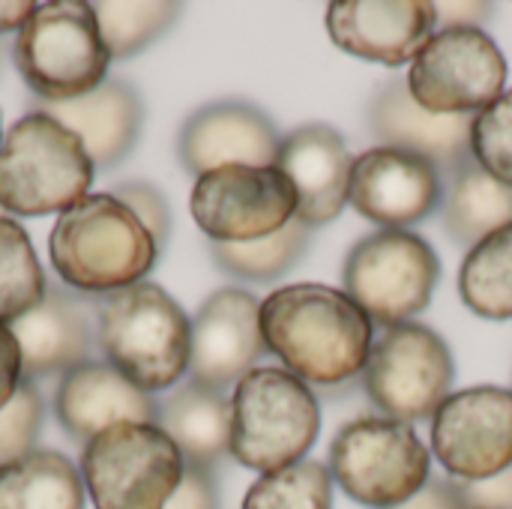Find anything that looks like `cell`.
I'll list each match as a JSON object with an SVG mask.
<instances>
[{"label":"cell","instance_id":"cell-17","mask_svg":"<svg viewBox=\"0 0 512 509\" xmlns=\"http://www.w3.org/2000/svg\"><path fill=\"white\" fill-rule=\"evenodd\" d=\"M435 24L429 0H339L327 6V33L342 51L393 69L417 57Z\"/></svg>","mask_w":512,"mask_h":509},{"label":"cell","instance_id":"cell-36","mask_svg":"<svg viewBox=\"0 0 512 509\" xmlns=\"http://www.w3.org/2000/svg\"><path fill=\"white\" fill-rule=\"evenodd\" d=\"M24 384L21 372V348L9 324H0V411L15 399Z\"/></svg>","mask_w":512,"mask_h":509},{"label":"cell","instance_id":"cell-22","mask_svg":"<svg viewBox=\"0 0 512 509\" xmlns=\"http://www.w3.org/2000/svg\"><path fill=\"white\" fill-rule=\"evenodd\" d=\"M30 111H42L75 132L96 168L120 165L135 147L144 123L141 96L120 78H105L96 90L69 102H33Z\"/></svg>","mask_w":512,"mask_h":509},{"label":"cell","instance_id":"cell-15","mask_svg":"<svg viewBox=\"0 0 512 509\" xmlns=\"http://www.w3.org/2000/svg\"><path fill=\"white\" fill-rule=\"evenodd\" d=\"M444 201L441 171L405 150L372 147L354 159L348 204L381 228H408L423 222Z\"/></svg>","mask_w":512,"mask_h":509},{"label":"cell","instance_id":"cell-39","mask_svg":"<svg viewBox=\"0 0 512 509\" xmlns=\"http://www.w3.org/2000/svg\"><path fill=\"white\" fill-rule=\"evenodd\" d=\"M36 3L30 0H0V36L3 33H18L24 27V21L33 15Z\"/></svg>","mask_w":512,"mask_h":509},{"label":"cell","instance_id":"cell-13","mask_svg":"<svg viewBox=\"0 0 512 509\" xmlns=\"http://www.w3.org/2000/svg\"><path fill=\"white\" fill-rule=\"evenodd\" d=\"M432 450L459 483L512 468V390L471 387L441 402L432 417Z\"/></svg>","mask_w":512,"mask_h":509},{"label":"cell","instance_id":"cell-25","mask_svg":"<svg viewBox=\"0 0 512 509\" xmlns=\"http://www.w3.org/2000/svg\"><path fill=\"white\" fill-rule=\"evenodd\" d=\"M81 471L57 450L0 465V509H84Z\"/></svg>","mask_w":512,"mask_h":509},{"label":"cell","instance_id":"cell-7","mask_svg":"<svg viewBox=\"0 0 512 509\" xmlns=\"http://www.w3.org/2000/svg\"><path fill=\"white\" fill-rule=\"evenodd\" d=\"M183 474L180 450L153 423H117L81 453V480L96 509H165Z\"/></svg>","mask_w":512,"mask_h":509},{"label":"cell","instance_id":"cell-6","mask_svg":"<svg viewBox=\"0 0 512 509\" xmlns=\"http://www.w3.org/2000/svg\"><path fill=\"white\" fill-rule=\"evenodd\" d=\"M12 60L36 102H69L105 81L111 54L90 3L51 0L15 33Z\"/></svg>","mask_w":512,"mask_h":509},{"label":"cell","instance_id":"cell-1","mask_svg":"<svg viewBox=\"0 0 512 509\" xmlns=\"http://www.w3.org/2000/svg\"><path fill=\"white\" fill-rule=\"evenodd\" d=\"M261 333L303 384L339 387L363 375L375 324L345 294L327 285H285L261 300Z\"/></svg>","mask_w":512,"mask_h":509},{"label":"cell","instance_id":"cell-38","mask_svg":"<svg viewBox=\"0 0 512 509\" xmlns=\"http://www.w3.org/2000/svg\"><path fill=\"white\" fill-rule=\"evenodd\" d=\"M492 12H495L492 3H435V18H438L441 30H447V27L480 30V24H486L492 18Z\"/></svg>","mask_w":512,"mask_h":509},{"label":"cell","instance_id":"cell-5","mask_svg":"<svg viewBox=\"0 0 512 509\" xmlns=\"http://www.w3.org/2000/svg\"><path fill=\"white\" fill-rule=\"evenodd\" d=\"M93 174L81 138L54 117L30 111L0 144V207L15 216L63 213L87 195Z\"/></svg>","mask_w":512,"mask_h":509},{"label":"cell","instance_id":"cell-42","mask_svg":"<svg viewBox=\"0 0 512 509\" xmlns=\"http://www.w3.org/2000/svg\"><path fill=\"white\" fill-rule=\"evenodd\" d=\"M0 216H3V207H0Z\"/></svg>","mask_w":512,"mask_h":509},{"label":"cell","instance_id":"cell-2","mask_svg":"<svg viewBox=\"0 0 512 509\" xmlns=\"http://www.w3.org/2000/svg\"><path fill=\"white\" fill-rule=\"evenodd\" d=\"M54 273L75 291L111 294L144 282L159 246L114 195H84L63 210L48 237Z\"/></svg>","mask_w":512,"mask_h":509},{"label":"cell","instance_id":"cell-26","mask_svg":"<svg viewBox=\"0 0 512 509\" xmlns=\"http://www.w3.org/2000/svg\"><path fill=\"white\" fill-rule=\"evenodd\" d=\"M462 303L489 321L512 318V225L474 246L459 270Z\"/></svg>","mask_w":512,"mask_h":509},{"label":"cell","instance_id":"cell-19","mask_svg":"<svg viewBox=\"0 0 512 509\" xmlns=\"http://www.w3.org/2000/svg\"><path fill=\"white\" fill-rule=\"evenodd\" d=\"M354 153L327 123H306L282 138L276 168L297 189V219L309 228L333 222L348 204Z\"/></svg>","mask_w":512,"mask_h":509},{"label":"cell","instance_id":"cell-40","mask_svg":"<svg viewBox=\"0 0 512 509\" xmlns=\"http://www.w3.org/2000/svg\"><path fill=\"white\" fill-rule=\"evenodd\" d=\"M0 60H3V45H0Z\"/></svg>","mask_w":512,"mask_h":509},{"label":"cell","instance_id":"cell-29","mask_svg":"<svg viewBox=\"0 0 512 509\" xmlns=\"http://www.w3.org/2000/svg\"><path fill=\"white\" fill-rule=\"evenodd\" d=\"M102 42L111 60H126L156 42L180 15L177 3L168 0H141V3H90Z\"/></svg>","mask_w":512,"mask_h":509},{"label":"cell","instance_id":"cell-23","mask_svg":"<svg viewBox=\"0 0 512 509\" xmlns=\"http://www.w3.org/2000/svg\"><path fill=\"white\" fill-rule=\"evenodd\" d=\"M156 426L174 441L186 468L213 471L231 453V399L222 390L183 381L162 399Z\"/></svg>","mask_w":512,"mask_h":509},{"label":"cell","instance_id":"cell-14","mask_svg":"<svg viewBox=\"0 0 512 509\" xmlns=\"http://www.w3.org/2000/svg\"><path fill=\"white\" fill-rule=\"evenodd\" d=\"M267 354L261 333V300L243 288H222L210 294L192 318L189 381L228 390L255 369Z\"/></svg>","mask_w":512,"mask_h":509},{"label":"cell","instance_id":"cell-27","mask_svg":"<svg viewBox=\"0 0 512 509\" xmlns=\"http://www.w3.org/2000/svg\"><path fill=\"white\" fill-rule=\"evenodd\" d=\"M312 228L297 216L276 234L252 243H210V255L219 270L246 282H273L285 276L309 249Z\"/></svg>","mask_w":512,"mask_h":509},{"label":"cell","instance_id":"cell-32","mask_svg":"<svg viewBox=\"0 0 512 509\" xmlns=\"http://www.w3.org/2000/svg\"><path fill=\"white\" fill-rule=\"evenodd\" d=\"M42 420H45L42 396L30 381H24L15 399L0 411V465L33 453Z\"/></svg>","mask_w":512,"mask_h":509},{"label":"cell","instance_id":"cell-34","mask_svg":"<svg viewBox=\"0 0 512 509\" xmlns=\"http://www.w3.org/2000/svg\"><path fill=\"white\" fill-rule=\"evenodd\" d=\"M459 495L465 509H512V468L477 483H459Z\"/></svg>","mask_w":512,"mask_h":509},{"label":"cell","instance_id":"cell-9","mask_svg":"<svg viewBox=\"0 0 512 509\" xmlns=\"http://www.w3.org/2000/svg\"><path fill=\"white\" fill-rule=\"evenodd\" d=\"M441 279L435 249L402 228H381L363 237L345 258V294L372 318V324L396 327L420 315Z\"/></svg>","mask_w":512,"mask_h":509},{"label":"cell","instance_id":"cell-35","mask_svg":"<svg viewBox=\"0 0 512 509\" xmlns=\"http://www.w3.org/2000/svg\"><path fill=\"white\" fill-rule=\"evenodd\" d=\"M216 480L210 471L201 468H186L180 489L174 492V498L165 504V509H216Z\"/></svg>","mask_w":512,"mask_h":509},{"label":"cell","instance_id":"cell-24","mask_svg":"<svg viewBox=\"0 0 512 509\" xmlns=\"http://www.w3.org/2000/svg\"><path fill=\"white\" fill-rule=\"evenodd\" d=\"M441 216L450 240L462 249H474L512 225V186L492 177L477 159H468L447 177Z\"/></svg>","mask_w":512,"mask_h":509},{"label":"cell","instance_id":"cell-4","mask_svg":"<svg viewBox=\"0 0 512 509\" xmlns=\"http://www.w3.org/2000/svg\"><path fill=\"white\" fill-rule=\"evenodd\" d=\"M321 432L318 396L288 369L255 366L231 396V456L261 474L303 462Z\"/></svg>","mask_w":512,"mask_h":509},{"label":"cell","instance_id":"cell-37","mask_svg":"<svg viewBox=\"0 0 512 509\" xmlns=\"http://www.w3.org/2000/svg\"><path fill=\"white\" fill-rule=\"evenodd\" d=\"M393 509H465V504H462L456 480H441V477L432 480L429 477V483L411 501Z\"/></svg>","mask_w":512,"mask_h":509},{"label":"cell","instance_id":"cell-10","mask_svg":"<svg viewBox=\"0 0 512 509\" xmlns=\"http://www.w3.org/2000/svg\"><path fill=\"white\" fill-rule=\"evenodd\" d=\"M456 378L447 342L420 321L384 327L372 342L363 390L384 417L399 423H420L435 417L450 396Z\"/></svg>","mask_w":512,"mask_h":509},{"label":"cell","instance_id":"cell-33","mask_svg":"<svg viewBox=\"0 0 512 509\" xmlns=\"http://www.w3.org/2000/svg\"><path fill=\"white\" fill-rule=\"evenodd\" d=\"M111 195L120 204H126L141 219V225L153 234V240H156L159 249L168 243V234H171V207H168L165 195L156 186H150L144 180H126V183H117Z\"/></svg>","mask_w":512,"mask_h":509},{"label":"cell","instance_id":"cell-18","mask_svg":"<svg viewBox=\"0 0 512 509\" xmlns=\"http://www.w3.org/2000/svg\"><path fill=\"white\" fill-rule=\"evenodd\" d=\"M369 132L381 141V147L417 153L429 159L441 177L447 180L459 171L471 156V129L474 114L465 117H441L420 108L408 90V78L384 81L366 111Z\"/></svg>","mask_w":512,"mask_h":509},{"label":"cell","instance_id":"cell-16","mask_svg":"<svg viewBox=\"0 0 512 509\" xmlns=\"http://www.w3.org/2000/svg\"><path fill=\"white\" fill-rule=\"evenodd\" d=\"M282 135L276 123L249 102L222 99L198 108L180 129L177 153L189 174L201 177L225 165H276Z\"/></svg>","mask_w":512,"mask_h":509},{"label":"cell","instance_id":"cell-31","mask_svg":"<svg viewBox=\"0 0 512 509\" xmlns=\"http://www.w3.org/2000/svg\"><path fill=\"white\" fill-rule=\"evenodd\" d=\"M471 156L501 183L512 186V87L474 114Z\"/></svg>","mask_w":512,"mask_h":509},{"label":"cell","instance_id":"cell-21","mask_svg":"<svg viewBox=\"0 0 512 509\" xmlns=\"http://www.w3.org/2000/svg\"><path fill=\"white\" fill-rule=\"evenodd\" d=\"M54 411L60 426L78 441L87 444L99 432L117 423H153L159 405L150 393L138 390L108 363H84L60 378Z\"/></svg>","mask_w":512,"mask_h":509},{"label":"cell","instance_id":"cell-28","mask_svg":"<svg viewBox=\"0 0 512 509\" xmlns=\"http://www.w3.org/2000/svg\"><path fill=\"white\" fill-rule=\"evenodd\" d=\"M48 294L45 270L21 222L0 216V324H15Z\"/></svg>","mask_w":512,"mask_h":509},{"label":"cell","instance_id":"cell-41","mask_svg":"<svg viewBox=\"0 0 512 509\" xmlns=\"http://www.w3.org/2000/svg\"><path fill=\"white\" fill-rule=\"evenodd\" d=\"M0 144H3V129H0Z\"/></svg>","mask_w":512,"mask_h":509},{"label":"cell","instance_id":"cell-30","mask_svg":"<svg viewBox=\"0 0 512 509\" xmlns=\"http://www.w3.org/2000/svg\"><path fill=\"white\" fill-rule=\"evenodd\" d=\"M243 509H333L330 468L303 459L282 471L261 474V480L249 486Z\"/></svg>","mask_w":512,"mask_h":509},{"label":"cell","instance_id":"cell-11","mask_svg":"<svg viewBox=\"0 0 512 509\" xmlns=\"http://www.w3.org/2000/svg\"><path fill=\"white\" fill-rule=\"evenodd\" d=\"M507 84V60L486 30H435L417 51L408 90L420 108L441 117H465L489 108Z\"/></svg>","mask_w":512,"mask_h":509},{"label":"cell","instance_id":"cell-12","mask_svg":"<svg viewBox=\"0 0 512 509\" xmlns=\"http://www.w3.org/2000/svg\"><path fill=\"white\" fill-rule=\"evenodd\" d=\"M189 210L213 243H252L297 216V189L276 165H225L198 177Z\"/></svg>","mask_w":512,"mask_h":509},{"label":"cell","instance_id":"cell-3","mask_svg":"<svg viewBox=\"0 0 512 509\" xmlns=\"http://www.w3.org/2000/svg\"><path fill=\"white\" fill-rule=\"evenodd\" d=\"M96 336L105 363L144 393L168 390L189 372L192 321L156 282L105 294L96 306Z\"/></svg>","mask_w":512,"mask_h":509},{"label":"cell","instance_id":"cell-20","mask_svg":"<svg viewBox=\"0 0 512 509\" xmlns=\"http://www.w3.org/2000/svg\"><path fill=\"white\" fill-rule=\"evenodd\" d=\"M9 327L21 348L24 381L30 384L36 378L66 375L90 363L93 348L99 345L96 315L87 300L66 288H48L42 303Z\"/></svg>","mask_w":512,"mask_h":509},{"label":"cell","instance_id":"cell-8","mask_svg":"<svg viewBox=\"0 0 512 509\" xmlns=\"http://www.w3.org/2000/svg\"><path fill=\"white\" fill-rule=\"evenodd\" d=\"M330 477L357 504L393 509L429 483V450L408 423L357 417L330 444Z\"/></svg>","mask_w":512,"mask_h":509}]
</instances>
